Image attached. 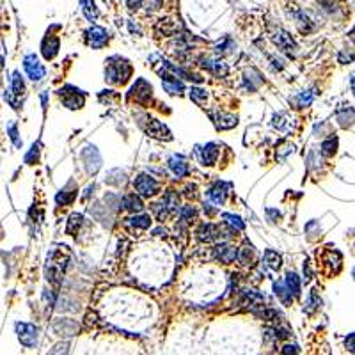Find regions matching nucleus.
<instances>
[{"label": "nucleus", "instance_id": "nucleus-1", "mask_svg": "<svg viewBox=\"0 0 355 355\" xmlns=\"http://www.w3.org/2000/svg\"><path fill=\"white\" fill-rule=\"evenodd\" d=\"M115 63L117 64H114V61L109 59V66L105 69L107 80L110 84H125L130 78V75H132V68L121 57H115Z\"/></svg>", "mask_w": 355, "mask_h": 355}, {"label": "nucleus", "instance_id": "nucleus-2", "mask_svg": "<svg viewBox=\"0 0 355 355\" xmlns=\"http://www.w3.org/2000/svg\"><path fill=\"white\" fill-rule=\"evenodd\" d=\"M16 332H18V339L23 346L27 348H34L37 345V327L32 325V323H16Z\"/></svg>", "mask_w": 355, "mask_h": 355}, {"label": "nucleus", "instance_id": "nucleus-3", "mask_svg": "<svg viewBox=\"0 0 355 355\" xmlns=\"http://www.w3.org/2000/svg\"><path fill=\"white\" fill-rule=\"evenodd\" d=\"M272 41L277 45V48H281L283 52H286L288 55H293V53L297 52V43L293 41V37L289 36L286 30L279 29V27L272 32Z\"/></svg>", "mask_w": 355, "mask_h": 355}, {"label": "nucleus", "instance_id": "nucleus-4", "mask_svg": "<svg viewBox=\"0 0 355 355\" xmlns=\"http://www.w3.org/2000/svg\"><path fill=\"white\" fill-rule=\"evenodd\" d=\"M23 68H25L27 75H29L30 80H34V82H40L41 78L45 76V66L37 61V57L34 55V53H30V55H27L25 59H23Z\"/></svg>", "mask_w": 355, "mask_h": 355}, {"label": "nucleus", "instance_id": "nucleus-5", "mask_svg": "<svg viewBox=\"0 0 355 355\" xmlns=\"http://www.w3.org/2000/svg\"><path fill=\"white\" fill-rule=\"evenodd\" d=\"M135 190L142 195V198H151V195L156 194L158 190V183L155 177L148 176V174H141L135 180Z\"/></svg>", "mask_w": 355, "mask_h": 355}, {"label": "nucleus", "instance_id": "nucleus-6", "mask_svg": "<svg viewBox=\"0 0 355 355\" xmlns=\"http://www.w3.org/2000/svg\"><path fill=\"white\" fill-rule=\"evenodd\" d=\"M86 40H87V45L92 46V48H103L109 41V32H107L103 27H91V29L86 32Z\"/></svg>", "mask_w": 355, "mask_h": 355}, {"label": "nucleus", "instance_id": "nucleus-7", "mask_svg": "<svg viewBox=\"0 0 355 355\" xmlns=\"http://www.w3.org/2000/svg\"><path fill=\"white\" fill-rule=\"evenodd\" d=\"M61 100H63V103L68 107V109H80V107H84V94L80 91H76L75 87H73V92L69 94V92H64L63 89H61L59 92Z\"/></svg>", "mask_w": 355, "mask_h": 355}, {"label": "nucleus", "instance_id": "nucleus-8", "mask_svg": "<svg viewBox=\"0 0 355 355\" xmlns=\"http://www.w3.org/2000/svg\"><path fill=\"white\" fill-rule=\"evenodd\" d=\"M215 256H217V260H221L222 263L229 265L238 258V250H236V247H233V245L221 244L215 249Z\"/></svg>", "mask_w": 355, "mask_h": 355}, {"label": "nucleus", "instance_id": "nucleus-9", "mask_svg": "<svg viewBox=\"0 0 355 355\" xmlns=\"http://www.w3.org/2000/svg\"><path fill=\"white\" fill-rule=\"evenodd\" d=\"M199 156H201V162L204 165H213L217 162V156H219V149H217V144L210 142L206 144L203 149H199Z\"/></svg>", "mask_w": 355, "mask_h": 355}, {"label": "nucleus", "instance_id": "nucleus-10", "mask_svg": "<svg viewBox=\"0 0 355 355\" xmlns=\"http://www.w3.org/2000/svg\"><path fill=\"white\" fill-rule=\"evenodd\" d=\"M169 167H171V171L174 172L177 177L187 176V172H188L187 160H185L183 156H180V155H174V156L169 158Z\"/></svg>", "mask_w": 355, "mask_h": 355}, {"label": "nucleus", "instance_id": "nucleus-11", "mask_svg": "<svg viewBox=\"0 0 355 355\" xmlns=\"http://www.w3.org/2000/svg\"><path fill=\"white\" fill-rule=\"evenodd\" d=\"M162 80H164V89L167 92H171V94H180V92L185 89L183 82H180V80H177L174 75L164 73V75H162Z\"/></svg>", "mask_w": 355, "mask_h": 355}, {"label": "nucleus", "instance_id": "nucleus-12", "mask_svg": "<svg viewBox=\"0 0 355 355\" xmlns=\"http://www.w3.org/2000/svg\"><path fill=\"white\" fill-rule=\"evenodd\" d=\"M53 329H55V332L59 336H75L78 325L73 320H57Z\"/></svg>", "mask_w": 355, "mask_h": 355}, {"label": "nucleus", "instance_id": "nucleus-13", "mask_svg": "<svg viewBox=\"0 0 355 355\" xmlns=\"http://www.w3.org/2000/svg\"><path fill=\"white\" fill-rule=\"evenodd\" d=\"M43 55H45V59H53V57L57 55V52H59V40L57 37H45V41H43Z\"/></svg>", "mask_w": 355, "mask_h": 355}, {"label": "nucleus", "instance_id": "nucleus-14", "mask_svg": "<svg viewBox=\"0 0 355 355\" xmlns=\"http://www.w3.org/2000/svg\"><path fill=\"white\" fill-rule=\"evenodd\" d=\"M148 133L153 135V137H158V139H171V133H169V130L165 128L164 125H162L160 121H156V119H149L148 123Z\"/></svg>", "mask_w": 355, "mask_h": 355}, {"label": "nucleus", "instance_id": "nucleus-15", "mask_svg": "<svg viewBox=\"0 0 355 355\" xmlns=\"http://www.w3.org/2000/svg\"><path fill=\"white\" fill-rule=\"evenodd\" d=\"M198 234H199L201 240L211 242V240H215V238L219 236V227L213 226V224H210V222H208V224H203V226L199 227Z\"/></svg>", "mask_w": 355, "mask_h": 355}, {"label": "nucleus", "instance_id": "nucleus-16", "mask_svg": "<svg viewBox=\"0 0 355 355\" xmlns=\"http://www.w3.org/2000/svg\"><path fill=\"white\" fill-rule=\"evenodd\" d=\"M226 194H227V192H226V185L221 183V181H219V183H215L213 187L208 190V198L213 201L215 204L224 203V199H226Z\"/></svg>", "mask_w": 355, "mask_h": 355}, {"label": "nucleus", "instance_id": "nucleus-17", "mask_svg": "<svg viewBox=\"0 0 355 355\" xmlns=\"http://www.w3.org/2000/svg\"><path fill=\"white\" fill-rule=\"evenodd\" d=\"M123 204H125L126 210L132 211V213H137V211H142V208H144V204H142V199L139 198V195H135V194H128V195H125V199H123Z\"/></svg>", "mask_w": 355, "mask_h": 355}, {"label": "nucleus", "instance_id": "nucleus-18", "mask_svg": "<svg viewBox=\"0 0 355 355\" xmlns=\"http://www.w3.org/2000/svg\"><path fill=\"white\" fill-rule=\"evenodd\" d=\"M203 66L208 68L211 73H213V75H217V76L227 75V66L224 63H221V61H210V59H206V61H203Z\"/></svg>", "mask_w": 355, "mask_h": 355}, {"label": "nucleus", "instance_id": "nucleus-19", "mask_svg": "<svg viewBox=\"0 0 355 355\" xmlns=\"http://www.w3.org/2000/svg\"><path fill=\"white\" fill-rule=\"evenodd\" d=\"M11 92H13L16 98H20V96H23V92H25V82H23L22 75L18 71H14L13 78H11Z\"/></svg>", "mask_w": 355, "mask_h": 355}, {"label": "nucleus", "instance_id": "nucleus-20", "mask_svg": "<svg viewBox=\"0 0 355 355\" xmlns=\"http://www.w3.org/2000/svg\"><path fill=\"white\" fill-rule=\"evenodd\" d=\"M286 288L291 291L293 297H299L300 295V281H299V275L293 272H288L286 275Z\"/></svg>", "mask_w": 355, "mask_h": 355}, {"label": "nucleus", "instance_id": "nucleus-21", "mask_svg": "<svg viewBox=\"0 0 355 355\" xmlns=\"http://www.w3.org/2000/svg\"><path fill=\"white\" fill-rule=\"evenodd\" d=\"M80 6H82V11L86 14L87 20L94 22L98 18V11L94 7V0H80Z\"/></svg>", "mask_w": 355, "mask_h": 355}, {"label": "nucleus", "instance_id": "nucleus-22", "mask_svg": "<svg viewBox=\"0 0 355 355\" xmlns=\"http://www.w3.org/2000/svg\"><path fill=\"white\" fill-rule=\"evenodd\" d=\"M295 20H297V25L302 32H311L312 30V25H311V20L307 18V14L304 11H295Z\"/></svg>", "mask_w": 355, "mask_h": 355}, {"label": "nucleus", "instance_id": "nucleus-23", "mask_svg": "<svg viewBox=\"0 0 355 355\" xmlns=\"http://www.w3.org/2000/svg\"><path fill=\"white\" fill-rule=\"evenodd\" d=\"M215 119V125H217V128L221 130H227V128H233L234 125H236V117H233V115H224V114H219Z\"/></svg>", "mask_w": 355, "mask_h": 355}, {"label": "nucleus", "instance_id": "nucleus-24", "mask_svg": "<svg viewBox=\"0 0 355 355\" xmlns=\"http://www.w3.org/2000/svg\"><path fill=\"white\" fill-rule=\"evenodd\" d=\"M273 289H275V295L279 297L281 300H283V304H291V291L286 288V284H283V283H275L273 284Z\"/></svg>", "mask_w": 355, "mask_h": 355}, {"label": "nucleus", "instance_id": "nucleus-25", "mask_svg": "<svg viewBox=\"0 0 355 355\" xmlns=\"http://www.w3.org/2000/svg\"><path fill=\"white\" fill-rule=\"evenodd\" d=\"M265 263L273 270H279L281 268V256L275 252V250L268 249L265 250Z\"/></svg>", "mask_w": 355, "mask_h": 355}, {"label": "nucleus", "instance_id": "nucleus-26", "mask_svg": "<svg viewBox=\"0 0 355 355\" xmlns=\"http://www.w3.org/2000/svg\"><path fill=\"white\" fill-rule=\"evenodd\" d=\"M190 98L194 100V102L198 103V105H204V103H206L208 94H206V91H204V89L192 87V89H190Z\"/></svg>", "mask_w": 355, "mask_h": 355}, {"label": "nucleus", "instance_id": "nucleus-27", "mask_svg": "<svg viewBox=\"0 0 355 355\" xmlns=\"http://www.w3.org/2000/svg\"><path fill=\"white\" fill-rule=\"evenodd\" d=\"M336 148H338V139L329 137L322 144V153H323V155H327V156H330V155H334V153H336Z\"/></svg>", "mask_w": 355, "mask_h": 355}, {"label": "nucleus", "instance_id": "nucleus-28", "mask_svg": "<svg viewBox=\"0 0 355 355\" xmlns=\"http://www.w3.org/2000/svg\"><path fill=\"white\" fill-rule=\"evenodd\" d=\"M130 224H132L133 227H141V229H148L149 224H151V219H149V215H139V217L130 219Z\"/></svg>", "mask_w": 355, "mask_h": 355}, {"label": "nucleus", "instance_id": "nucleus-29", "mask_svg": "<svg viewBox=\"0 0 355 355\" xmlns=\"http://www.w3.org/2000/svg\"><path fill=\"white\" fill-rule=\"evenodd\" d=\"M222 219H226V222L227 224H231L233 227H236L238 231H242L245 227V224L242 222V219L240 217H236V215H231V213H224L222 215Z\"/></svg>", "mask_w": 355, "mask_h": 355}, {"label": "nucleus", "instance_id": "nucleus-30", "mask_svg": "<svg viewBox=\"0 0 355 355\" xmlns=\"http://www.w3.org/2000/svg\"><path fill=\"white\" fill-rule=\"evenodd\" d=\"M80 224H82V215H78V213H73L71 217H69V222H68V226H66V231L69 234H73L76 231V226L80 227Z\"/></svg>", "mask_w": 355, "mask_h": 355}, {"label": "nucleus", "instance_id": "nucleus-31", "mask_svg": "<svg viewBox=\"0 0 355 355\" xmlns=\"http://www.w3.org/2000/svg\"><path fill=\"white\" fill-rule=\"evenodd\" d=\"M162 2L164 0H142V6L148 13H153V11H158L162 7Z\"/></svg>", "mask_w": 355, "mask_h": 355}, {"label": "nucleus", "instance_id": "nucleus-32", "mask_svg": "<svg viewBox=\"0 0 355 355\" xmlns=\"http://www.w3.org/2000/svg\"><path fill=\"white\" fill-rule=\"evenodd\" d=\"M311 102H312V92H309V91H307V92L304 91L302 94H300L299 98L295 100V103L299 107H306V105H309Z\"/></svg>", "mask_w": 355, "mask_h": 355}, {"label": "nucleus", "instance_id": "nucleus-33", "mask_svg": "<svg viewBox=\"0 0 355 355\" xmlns=\"http://www.w3.org/2000/svg\"><path fill=\"white\" fill-rule=\"evenodd\" d=\"M233 48H234V43H233L231 40H224L222 43L217 45V52H219V53H221V52H222V53H229Z\"/></svg>", "mask_w": 355, "mask_h": 355}, {"label": "nucleus", "instance_id": "nucleus-34", "mask_svg": "<svg viewBox=\"0 0 355 355\" xmlns=\"http://www.w3.org/2000/svg\"><path fill=\"white\" fill-rule=\"evenodd\" d=\"M316 306H320V299H318V295H316V289H312L309 299H307V311L311 312Z\"/></svg>", "mask_w": 355, "mask_h": 355}, {"label": "nucleus", "instance_id": "nucleus-35", "mask_svg": "<svg viewBox=\"0 0 355 355\" xmlns=\"http://www.w3.org/2000/svg\"><path fill=\"white\" fill-rule=\"evenodd\" d=\"M7 132H9V137H11V141L14 142L16 146H22V142H20V139H18V132H16V125H11L9 128H7Z\"/></svg>", "mask_w": 355, "mask_h": 355}, {"label": "nucleus", "instance_id": "nucleus-36", "mask_svg": "<svg viewBox=\"0 0 355 355\" xmlns=\"http://www.w3.org/2000/svg\"><path fill=\"white\" fill-rule=\"evenodd\" d=\"M50 355H68V345L61 343V345H57L55 348L52 350V353Z\"/></svg>", "mask_w": 355, "mask_h": 355}, {"label": "nucleus", "instance_id": "nucleus-37", "mask_svg": "<svg viewBox=\"0 0 355 355\" xmlns=\"http://www.w3.org/2000/svg\"><path fill=\"white\" fill-rule=\"evenodd\" d=\"M345 345H346V348H348L350 352L355 353V334H350L348 338L345 339Z\"/></svg>", "mask_w": 355, "mask_h": 355}, {"label": "nucleus", "instance_id": "nucleus-38", "mask_svg": "<svg viewBox=\"0 0 355 355\" xmlns=\"http://www.w3.org/2000/svg\"><path fill=\"white\" fill-rule=\"evenodd\" d=\"M283 355H299V350H297V346H293V345H286L283 348Z\"/></svg>", "mask_w": 355, "mask_h": 355}, {"label": "nucleus", "instance_id": "nucleus-39", "mask_svg": "<svg viewBox=\"0 0 355 355\" xmlns=\"http://www.w3.org/2000/svg\"><path fill=\"white\" fill-rule=\"evenodd\" d=\"M126 4H128L130 9H139L142 6V0H126Z\"/></svg>", "mask_w": 355, "mask_h": 355}, {"label": "nucleus", "instance_id": "nucleus-40", "mask_svg": "<svg viewBox=\"0 0 355 355\" xmlns=\"http://www.w3.org/2000/svg\"><path fill=\"white\" fill-rule=\"evenodd\" d=\"M350 86H352V91H353V94H355V73L352 75V80H350Z\"/></svg>", "mask_w": 355, "mask_h": 355}, {"label": "nucleus", "instance_id": "nucleus-41", "mask_svg": "<svg viewBox=\"0 0 355 355\" xmlns=\"http://www.w3.org/2000/svg\"><path fill=\"white\" fill-rule=\"evenodd\" d=\"M2 69H4V57L0 55V71H2Z\"/></svg>", "mask_w": 355, "mask_h": 355}, {"label": "nucleus", "instance_id": "nucleus-42", "mask_svg": "<svg viewBox=\"0 0 355 355\" xmlns=\"http://www.w3.org/2000/svg\"><path fill=\"white\" fill-rule=\"evenodd\" d=\"M353 277H355V268H353Z\"/></svg>", "mask_w": 355, "mask_h": 355}]
</instances>
